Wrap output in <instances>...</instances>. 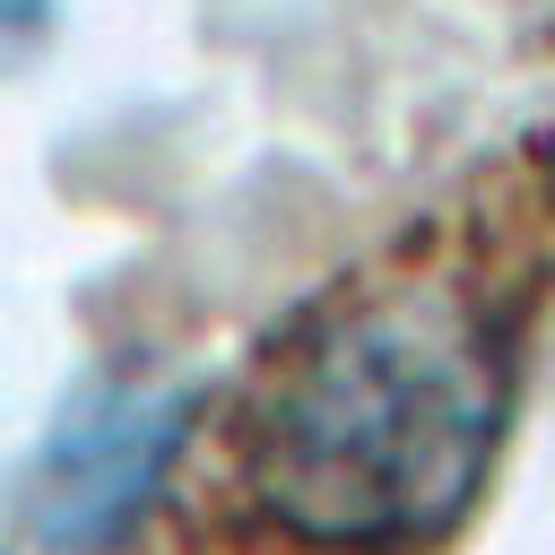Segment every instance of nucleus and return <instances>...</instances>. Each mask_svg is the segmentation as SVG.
<instances>
[{"label":"nucleus","instance_id":"f257e3e1","mask_svg":"<svg viewBox=\"0 0 555 555\" xmlns=\"http://www.w3.org/2000/svg\"><path fill=\"white\" fill-rule=\"evenodd\" d=\"M512 330L451 269H399L312 304L260 364L234 460L251 503L338 555L442 538L503 442Z\"/></svg>","mask_w":555,"mask_h":555},{"label":"nucleus","instance_id":"f03ea898","mask_svg":"<svg viewBox=\"0 0 555 555\" xmlns=\"http://www.w3.org/2000/svg\"><path fill=\"white\" fill-rule=\"evenodd\" d=\"M199 390L165 373H87L26 460L17 520L43 555H104L156 503Z\"/></svg>","mask_w":555,"mask_h":555},{"label":"nucleus","instance_id":"7ed1b4c3","mask_svg":"<svg viewBox=\"0 0 555 555\" xmlns=\"http://www.w3.org/2000/svg\"><path fill=\"white\" fill-rule=\"evenodd\" d=\"M52 35V0H0V69H17Z\"/></svg>","mask_w":555,"mask_h":555},{"label":"nucleus","instance_id":"20e7f679","mask_svg":"<svg viewBox=\"0 0 555 555\" xmlns=\"http://www.w3.org/2000/svg\"><path fill=\"white\" fill-rule=\"evenodd\" d=\"M538 182H546V199H555V121L538 130Z\"/></svg>","mask_w":555,"mask_h":555},{"label":"nucleus","instance_id":"39448f33","mask_svg":"<svg viewBox=\"0 0 555 555\" xmlns=\"http://www.w3.org/2000/svg\"><path fill=\"white\" fill-rule=\"evenodd\" d=\"M520 17H538V26H555V0H520Z\"/></svg>","mask_w":555,"mask_h":555}]
</instances>
